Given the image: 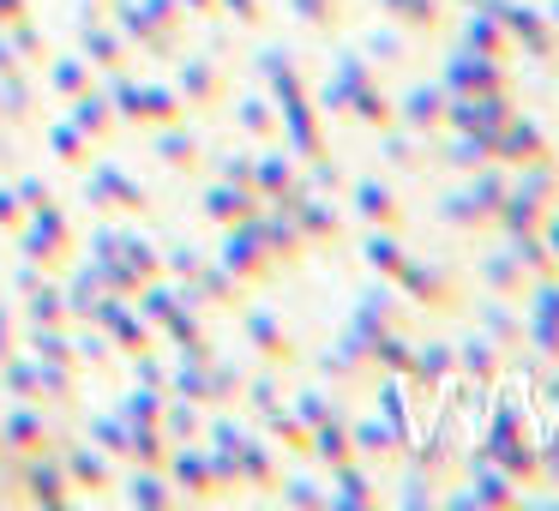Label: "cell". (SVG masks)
I'll return each instance as SVG.
<instances>
[{
    "label": "cell",
    "instance_id": "obj_1",
    "mask_svg": "<svg viewBox=\"0 0 559 511\" xmlns=\"http://www.w3.org/2000/svg\"><path fill=\"white\" fill-rule=\"evenodd\" d=\"M547 211H559V157L518 169V181L506 187V205H499L493 223H506V235H523V229H542Z\"/></svg>",
    "mask_w": 559,
    "mask_h": 511
},
{
    "label": "cell",
    "instance_id": "obj_2",
    "mask_svg": "<svg viewBox=\"0 0 559 511\" xmlns=\"http://www.w3.org/2000/svg\"><path fill=\"white\" fill-rule=\"evenodd\" d=\"M487 457H493L511 482H523V487L542 482V439H535L523 403H506V409H499L493 433H487Z\"/></svg>",
    "mask_w": 559,
    "mask_h": 511
},
{
    "label": "cell",
    "instance_id": "obj_3",
    "mask_svg": "<svg viewBox=\"0 0 559 511\" xmlns=\"http://www.w3.org/2000/svg\"><path fill=\"white\" fill-rule=\"evenodd\" d=\"M499 13V25L511 31V49H523L530 61H542L547 73H559V25L542 7H511V0H487Z\"/></svg>",
    "mask_w": 559,
    "mask_h": 511
},
{
    "label": "cell",
    "instance_id": "obj_4",
    "mask_svg": "<svg viewBox=\"0 0 559 511\" xmlns=\"http://www.w3.org/2000/svg\"><path fill=\"white\" fill-rule=\"evenodd\" d=\"M493 157L506 163V169H530V163H554L559 145H554V133H547V127L511 115V121L499 127V139H493Z\"/></svg>",
    "mask_w": 559,
    "mask_h": 511
},
{
    "label": "cell",
    "instance_id": "obj_5",
    "mask_svg": "<svg viewBox=\"0 0 559 511\" xmlns=\"http://www.w3.org/2000/svg\"><path fill=\"white\" fill-rule=\"evenodd\" d=\"M523 307H530V343H535V355L559 361V277L535 283Z\"/></svg>",
    "mask_w": 559,
    "mask_h": 511
},
{
    "label": "cell",
    "instance_id": "obj_6",
    "mask_svg": "<svg viewBox=\"0 0 559 511\" xmlns=\"http://www.w3.org/2000/svg\"><path fill=\"white\" fill-rule=\"evenodd\" d=\"M457 79L469 97H511V73H506V61H493V55H475V61H457Z\"/></svg>",
    "mask_w": 559,
    "mask_h": 511
},
{
    "label": "cell",
    "instance_id": "obj_7",
    "mask_svg": "<svg viewBox=\"0 0 559 511\" xmlns=\"http://www.w3.org/2000/svg\"><path fill=\"white\" fill-rule=\"evenodd\" d=\"M487 289L499 295V301H530V289H535V277H530V265H523L518 253H493L487 259Z\"/></svg>",
    "mask_w": 559,
    "mask_h": 511
},
{
    "label": "cell",
    "instance_id": "obj_8",
    "mask_svg": "<svg viewBox=\"0 0 559 511\" xmlns=\"http://www.w3.org/2000/svg\"><path fill=\"white\" fill-rule=\"evenodd\" d=\"M506 187H511V175H481V187H469L463 193V205H457V217L463 223H493L499 217V205H506Z\"/></svg>",
    "mask_w": 559,
    "mask_h": 511
},
{
    "label": "cell",
    "instance_id": "obj_9",
    "mask_svg": "<svg viewBox=\"0 0 559 511\" xmlns=\"http://www.w3.org/2000/svg\"><path fill=\"white\" fill-rule=\"evenodd\" d=\"M511 253L530 265V277L535 283H547V277H559V259H554V247L542 241V229H523V235H511Z\"/></svg>",
    "mask_w": 559,
    "mask_h": 511
},
{
    "label": "cell",
    "instance_id": "obj_10",
    "mask_svg": "<svg viewBox=\"0 0 559 511\" xmlns=\"http://www.w3.org/2000/svg\"><path fill=\"white\" fill-rule=\"evenodd\" d=\"M469 49L493 55V61H511V31L499 25V13H493V7H487V13L469 25Z\"/></svg>",
    "mask_w": 559,
    "mask_h": 511
},
{
    "label": "cell",
    "instance_id": "obj_11",
    "mask_svg": "<svg viewBox=\"0 0 559 511\" xmlns=\"http://www.w3.org/2000/svg\"><path fill=\"white\" fill-rule=\"evenodd\" d=\"M469 499H481V506H518V487H511V475L506 470H481V475H475V494Z\"/></svg>",
    "mask_w": 559,
    "mask_h": 511
},
{
    "label": "cell",
    "instance_id": "obj_12",
    "mask_svg": "<svg viewBox=\"0 0 559 511\" xmlns=\"http://www.w3.org/2000/svg\"><path fill=\"white\" fill-rule=\"evenodd\" d=\"M463 367H469V373L481 379V385H493V379H499V355L487 349V343H475V349L463 355Z\"/></svg>",
    "mask_w": 559,
    "mask_h": 511
},
{
    "label": "cell",
    "instance_id": "obj_13",
    "mask_svg": "<svg viewBox=\"0 0 559 511\" xmlns=\"http://www.w3.org/2000/svg\"><path fill=\"white\" fill-rule=\"evenodd\" d=\"M542 482L559 487V421L547 427V439H542Z\"/></svg>",
    "mask_w": 559,
    "mask_h": 511
},
{
    "label": "cell",
    "instance_id": "obj_14",
    "mask_svg": "<svg viewBox=\"0 0 559 511\" xmlns=\"http://www.w3.org/2000/svg\"><path fill=\"white\" fill-rule=\"evenodd\" d=\"M542 241L554 247V259H559V211H547V223H542Z\"/></svg>",
    "mask_w": 559,
    "mask_h": 511
},
{
    "label": "cell",
    "instance_id": "obj_15",
    "mask_svg": "<svg viewBox=\"0 0 559 511\" xmlns=\"http://www.w3.org/2000/svg\"><path fill=\"white\" fill-rule=\"evenodd\" d=\"M547 19H554V25H559V0H547Z\"/></svg>",
    "mask_w": 559,
    "mask_h": 511
}]
</instances>
